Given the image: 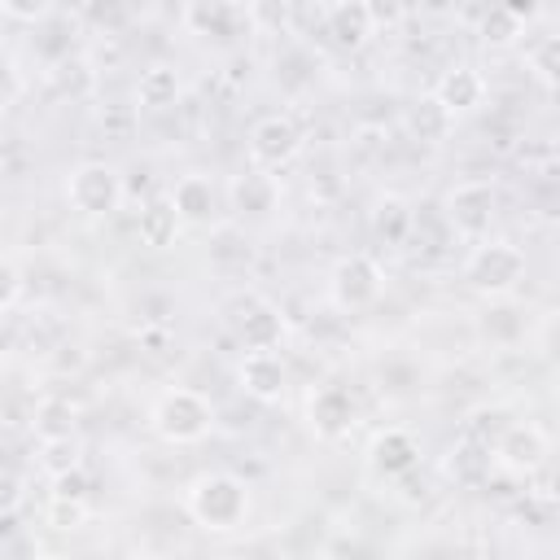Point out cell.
I'll use <instances>...</instances> for the list:
<instances>
[{"instance_id":"12","label":"cell","mask_w":560,"mask_h":560,"mask_svg":"<svg viewBox=\"0 0 560 560\" xmlns=\"http://www.w3.org/2000/svg\"><path fill=\"white\" fill-rule=\"evenodd\" d=\"M236 385L254 402H280L284 389H289V363L276 350H249L236 363Z\"/></svg>"},{"instance_id":"18","label":"cell","mask_w":560,"mask_h":560,"mask_svg":"<svg viewBox=\"0 0 560 560\" xmlns=\"http://www.w3.org/2000/svg\"><path fill=\"white\" fill-rule=\"evenodd\" d=\"M446 477L455 481V486H481L486 477H490V442H481V438H459L451 451H446Z\"/></svg>"},{"instance_id":"30","label":"cell","mask_w":560,"mask_h":560,"mask_svg":"<svg viewBox=\"0 0 560 560\" xmlns=\"http://www.w3.org/2000/svg\"><path fill=\"white\" fill-rule=\"evenodd\" d=\"M83 516H88V503H70V499H52V503H48V521H52L57 529H79Z\"/></svg>"},{"instance_id":"31","label":"cell","mask_w":560,"mask_h":560,"mask_svg":"<svg viewBox=\"0 0 560 560\" xmlns=\"http://www.w3.org/2000/svg\"><path fill=\"white\" fill-rule=\"evenodd\" d=\"M52 499H70V503H88V477L83 468L79 472H66L52 481Z\"/></svg>"},{"instance_id":"7","label":"cell","mask_w":560,"mask_h":560,"mask_svg":"<svg viewBox=\"0 0 560 560\" xmlns=\"http://www.w3.org/2000/svg\"><path fill=\"white\" fill-rule=\"evenodd\" d=\"M302 127L289 118V114H262L254 127H249V136H245V158H249V171H262V175H271V171H280V166H289L298 153H302Z\"/></svg>"},{"instance_id":"20","label":"cell","mask_w":560,"mask_h":560,"mask_svg":"<svg viewBox=\"0 0 560 560\" xmlns=\"http://www.w3.org/2000/svg\"><path fill=\"white\" fill-rule=\"evenodd\" d=\"M232 206L249 219H262L280 206V188H276V175H262V171H241L232 179Z\"/></svg>"},{"instance_id":"16","label":"cell","mask_w":560,"mask_h":560,"mask_svg":"<svg viewBox=\"0 0 560 560\" xmlns=\"http://www.w3.org/2000/svg\"><path fill=\"white\" fill-rule=\"evenodd\" d=\"M534 4H494L477 13V35L486 48H512L525 35V22L534 18Z\"/></svg>"},{"instance_id":"5","label":"cell","mask_w":560,"mask_h":560,"mask_svg":"<svg viewBox=\"0 0 560 560\" xmlns=\"http://www.w3.org/2000/svg\"><path fill=\"white\" fill-rule=\"evenodd\" d=\"M381 293H385V267L372 254L354 249V254H341L332 262V271H328V298H332L337 311H368Z\"/></svg>"},{"instance_id":"13","label":"cell","mask_w":560,"mask_h":560,"mask_svg":"<svg viewBox=\"0 0 560 560\" xmlns=\"http://www.w3.org/2000/svg\"><path fill=\"white\" fill-rule=\"evenodd\" d=\"M486 92H490V83H486V74L477 70V66H468V61H459V66H451V70H442V79L433 83V101L451 114V118H459V114H472V109H481L486 105Z\"/></svg>"},{"instance_id":"17","label":"cell","mask_w":560,"mask_h":560,"mask_svg":"<svg viewBox=\"0 0 560 560\" xmlns=\"http://www.w3.org/2000/svg\"><path fill=\"white\" fill-rule=\"evenodd\" d=\"M179 96H184V79H179L175 66L153 61V66L140 70V79H136V105H140V109L162 114V109H171Z\"/></svg>"},{"instance_id":"34","label":"cell","mask_w":560,"mask_h":560,"mask_svg":"<svg viewBox=\"0 0 560 560\" xmlns=\"http://www.w3.org/2000/svg\"><path fill=\"white\" fill-rule=\"evenodd\" d=\"M214 560H241V556H214Z\"/></svg>"},{"instance_id":"24","label":"cell","mask_w":560,"mask_h":560,"mask_svg":"<svg viewBox=\"0 0 560 560\" xmlns=\"http://www.w3.org/2000/svg\"><path fill=\"white\" fill-rule=\"evenodd\" d=\"M184 26L192 35H232V22L245 18V9L236 4H223V0H210V4H184Z\"/></svg>"},{"instance_id":"26","label":"cell","mask_w":560,"mask_h":560,"mask_svg":"<svg viewBox=\"0 0 560 560\" xmlns=\"http://www.w3.org/2000/svg\"><path fill=\"white\" fill-rule=\"evenodd\" d=\"M529 70L538 74L542 88H556L560 83V35H542L529 48Z\"/></svg>"},{"instance_id":"19","label":"cell","mask_w":560,"mask_h":560,"mask_svg":"<svg viewBox=\"0 0 560 560\" xmlns=\"http://www.w3.org/2000/svg\"><path fill=\"white\" fill-rule=\"evenodd\" d=\"M402 127H407V136H411L416 144H446L451 131H455V118H451L433 96H420V101L407 105Z\"/></svg>"},{"instance_id":"11","label":"cell","mask_w":560,"mask_h":560,"mask_svg":"<svg viewBox=\"0 0 560 560\" xmlns=\"http://www.w3.org/2000/svg\"><path fill=\"white\" fill-rule=\"evenodd\" d=\"M420 464V438L411 429H381L372 442H368V468L381 477V481H398L407 472H416Z\"/></svg>"},{"instance_id":"15","label":"cell","mask_w":560,"mask_h":560,"mask_svg":"<svg viewBox=\"0 0 560 560\" xmlns=\"http://www.w3.org/2000/svg\"><path fill=\"white\" fill-rule=\"evenodd\" d=\"M324 31L332 35L337 48H363L372 35H376V18H372V4L368 0H332L324 9Z\"/></svg>"},{"instance_id":"6","label":"cell","mask_w":560,"mask_h":560,"mask_svg":"<svg viewBox=\"0 0 560 560\" xmlns=\"http://www.w3.org/2000/svg\"><path fill=\"white\" fill-rule=\"evenodd\" d=\"M228 328L245 354L249 350H276L284 341V315L262 293H236L228 306Z\"/></svg>"},{"instance_id":"23","label":"cell","mask_w":560,"mask_h":560,"mask_svg":"<svg viewBox=\"0 0 560 560\" xmlns=\"http://www.w3.org/2000/svg\"><path fill=\"white\" fill-rule=\"evenodd\" d=\"M411 223H416V214H411V206H407L398 192L376 197V206H372V232H376L385 245H402L407 232H411Z\"/></svg>"},{"instance_id":"14","label":"cell","mask_w":560,"mask_h":560,"mask_svg":"<svg viewBox=\"0 0 560 560\" xmlns=\"http://www.w3.org/2000/svg\"><path fill=\"white\" fill-rule=\"evenodd\" d=\"M166 201H171L175 219H179V223H192V228L214 223V214H219V188H214V179H210L206 171H184V175L171 184Z\"/></svg>"},{"instance_id":"10","label":"cell","mask_w":560,"mask_h":560,"mask_svg":"<svg viewBox=\"0 0 560 560\" xmlns=\"http://www.w3.org/2000/svg\"><path fill=\"white\" fill-rule=\"evenodd\" d=\"M354 420H359V407H354V398H350L346 385H319V389H311V398H306V424H311L315 438L337 442V438H346L354 429Z\"/></svg>"},{"instance_id":"33","label":"cell","mask_w":560,"mask_h":560,"mask_svg":"<svg viewBox=\"0 0 560 560\" xmlns=\"http://www.w3.org/2000/svg\"><path fill=\"white\" fill-rule=\"evenodd\" d=\"M35 560H66V556H57V551H44V556H35Z\"/></svg>"},{"instance_id":"1","label":"cell","mask_w":560,"mask_h":560,"mask_svg":"<svg viewBox=\"0 0 560 560\" xmlns=\"http://www.w3.org/2000/svg\"><path fill=\"white\" fill-rule=\"evenodd\" d=\"M184 512L210 534H232L249 516V486L236 472H223V468L201 472L184 490Z\"/></svg>"},{"instance_id":"2","label":"cell","mask_w":560,"mask_h":560,"mask_svg":"<svg viewBox=\"0 0 560 560\" xmlns=\"http://www.w3.org/2000/svg\"><path fill=\"white\" fill-rule=\"evenodd\" d=\"M149 429L171 446L206 442L210 429H214V402L192 385H171L149 407Z\"/></svg>"},{"instance_id":"28","label":"cell","mask_w":560,"mask_h":560,"mask_svg":"<svg viewBox=\"0 0 560 560\" xmlns=\"http://www.w3.org/2000/svg\"><path fill=\"white\" fill-rule=\"evenodd\" d=\"M26 499V481L13 468H0V521H9Z\"/></svg>"},{"instance_id":"25","label":"cell","mask_w":560,"mask_h":560,"mask_svg":"<svg viewBox=\"0 0 560 560\" xmlns=\"http://www.w3.org/2000/svg\"><path fill=\"white\" fill-rule=\"evenodd\" d=\"M35 433L39 438H61V433H74L79 424V407L66 398V394H48L39 407H35Z\"/></svg>"},{"instance_id":"21","label":"cell","mask_w":560,"mask_h":560,"mask_svg":"<svg viewBox=\"0 0 560 560\" xmlns=\"http://www.w3.org/2000/svg\"><path fill=\"white\" fill-rule=\"evenodd\" d=\"M179 228H184V223L175 219V210H171L166 197L140 206V214H136V236H140V245H149V249H166V245H175Z\"/></svg>"},{"instance_id":"29","label":"cell","mask_w":560,"mask_h":560,"mask_svg":"<svg viewBox=\"0 0 560 560\" xmlns=\"http://www.w3.org/2000/svg\"><path fill=\"white\" fill-rule=\"evenodd\" d=\"M18 298H22V271H18L13 258L0 254V311L18 306Z\"/></svg>"},{"instance_id":"22","label":"cell","mask_w":560,"mask_h":560,"mask_svg":"<svg viewBox=\"0 0 560 560\" xmlns=\"http://www.w3.org/2000/svg\"><path fill=\"white\" fill-rule=\"evenodd\" d=\"M39 472L48 481L66 477V472H79L83 468V438L79 433H61V438H39V455H35Z\"/></svg>"},{"instance_id":"27","label":"cell","mask_w":560,"mask_h":560,"mask_svg":"<svg viewBox=\"0 0 560 560\" xmlns=\"http://www.w3.org/2000/svg\"><path fill=\"white\" fill-rule=\"evenodd\" d=\"M0 18L13 26H44L48 18H57L52 0H0Z\"/></svg>"},{"instance_id":"9","label":"cell","mask_w":560,"mask_h":560,"mask_svg":"<svg viewBox=\"0 0 560 560\" xmlns=\"http://www.w3.org/2000/svg\"><path fill=\"white\" fill-rule=\"evenodd\" d=\"M547 455H551V442H547V433H542L538 424H529V420L503 424L499 438H494V446H490V464L503 468V472H516V477L538 472V468L547 464Z\"/></svg>"},{"instance_id":"3","label":"cell","mask_w":560,"mask_h":560,"mask_svg":"<svg viewBox=\"0 0 560 560\" xmlns=\"http://www.w3.org/2000/svg\"><path fill=\"white\" fill-rule=\"evenodd\" d=\"M529 262H525V249L512 245V241H472L468 258H464V280L472 293L481 298H508L521 289Z\"/></svg>"},{"instance_id":"32","label":"cell","mask_w":560,"mask_h":560,"mask_svg":"<svg viewBox=\"0 0 560 560\" xmlns=\"http://www.w3.org/2000/svg\"><path fill=\"white\" fill-rule=\"evenodd\" d=\"M18 96H22V79H18V70H13V61L0 57V114H9V109L18 105Z\"/></svg>"},{"instance_id":"4","label":"cell","mask_w":560,"mask_h":560,"mask_svg":"<svg viewBox=\"0 0 560 560\" xmlns=\"http://www.w3.org/2000/svg\"><path fill=\"white\" fill-rule=\"evenodd\" d=\"M66 206L74 214H83V219H109L122 206V175H118V166H109L101 158L74 162L70 175H66Z\"/></svg>"},{"instance_id":"8","label":"cell","mask_w":560,"mask_h":560,"mask_svg":"<svg viewBox=\"0 0 560 560\" xmlns=\"http://www.w3.org/2000/svg\"><path fill=\"white\" fill-rule=\"evenodd\" d=\"M494 210H499V188L490 179H459L442 197V214L464 241H486L490 223H494Z\"/></svg>"}]
</instances>
